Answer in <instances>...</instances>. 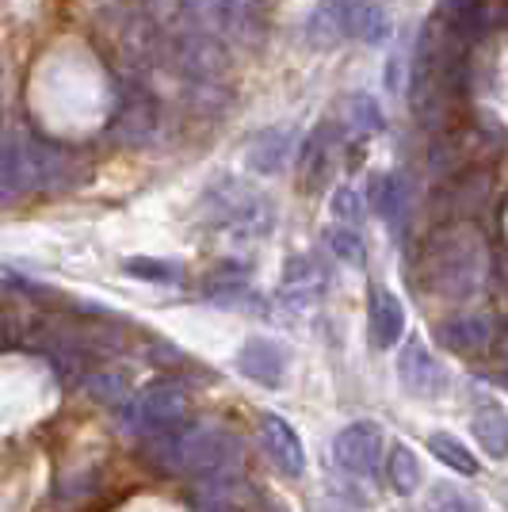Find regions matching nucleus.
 Here are the masks:
<instances>
[{
	"instance_id": "nucleus-1",
	"label": "nucleus",
	"mask_w": 508,
	"mask_h": 512,
	"mask_svg": "<svg viewBox=\"0 0 508 512\" xmlns=\"http://www.w3.org/2000/svg\"><path fill=\"white\" fill-rule=\"evenodd\" d=\"M489 272L486 237L478 234L474 222H444L440 230L424 241L421 260H417V276L428 295L447 302L470 299Z\"/></svg>"
},
{
	"instance_id": "nucleus-2",
	"label": "nucleus",
	"mask_w": 508,
	"mask_h": 512,
	"mask_svg": "<svg viewBox=\"0 0 508 512\" xmlns=\"http://www.w3.org/2000/svg\"><path fill=\"white\" fill-rule=\"evenodd\" d=\"M77 161L65 146L43 138H16L0 150V207L27 192H58L77 180Z\"/></svg>"
},
{
	"instance_id": "nucleus-3",
	"label": "nucleus",
	"mask_w": 508,
	"mask_h": 512,
	"mask_svg": "<svg viewBox=\"0 0 508 512\" xmlns=\"http://www.w3.org/2000/svg\"><path fill=\"white\" fill-rule=\"evenodd\" d=\"M211 222L233 241H260L276 230V207L237 176H218L203 192Z\"/></svg>"
},
{
	"instance_id": "nucleus-4",
	"label": "nucleus",
	"mask_w": 508,
	"mask_h": 512,
	"mask_svg": "<svg viewBox=\"0 0 508 512\" xmlns=\"http://www.w3.org/2000/svg\"><path fill=\"white\" fill-rule=\"evenodd\" d=\"M188 27H199L222 43L260 46L268 27L264 0H180Z\"/></svg>"
},
{
	"instance_id": "nucleus-5",
	"label": "nucleus",
	"mask_w": 508,
	"mask_h": 512,
	"mask_svg": "<svg viewBox=\"0 0 508 512\" xmlns=\"http://www.w3.org/2000/svg\"><path fill=\"white\" fill-rule=\"evenodd\" d=\"M123 421H127V432H142V436L176 432L188 421V390L176 379H157L142 386L134 398L123 402Z\"/></svg>"
},
{
	"instance_id": "nucleus-6",
	"label": "nucleus",
	"mask_w": 508,
	"mask_h": 512,
	"mask_svg": "<svg viewBox=\"0 0 508 512\" xmlns=\"http://www.w3.org/2000/svg\"><path fill=\"white\" fill-rule=\"evenodd\" d=\"M165 62H172L195 85H222L230 73V46L199 27H176L165 35Z\"/></svg>"
},
{
	"instance_id": "nucleus-7",
	"label": "nucleus",
	"mask_w": 508,
	"mask_h": 512,
	"mask_svg": "<svg viewBox=\"0 0 508 512\" xmlns=\"http://www.w3.org/2000/svg\"><path fill=\"white\" fill-rule=\"evenodd\" d=\"M111 142L123 150H149L161 138V104L146 85H123L111 111Z\"/></svg>"
},
{
	"instance_id": "nucleus-8",
	"label": "nucleus",
	"mask_w": 508,
	"mask_h": 512,
	"mask_svg": "<svg viewBox=\"0 0 508 512\" xmlns=\"http://www.w3.org/2000/svg\"><path fill=\"white\" fill-rule=\"evenodd\" d=\"M489 192H493V172L482 165H466L432 192V214L440 222H470L489 203Z\"/></svg>"
},
{
	"instance_id": "nucleus-9",
	"label": "nucleus",
	"mask_w": 508,
	"mask_h": 512,
	"mask_svg": "<svg viewBox=\"0 0 508 512\" xmlns=\"http://www.w3.org/2000/svg\"><path fill=\"white\" fill-rule=\"evenodd\" d=\"M333 459L344 474L371 482L382 467V432L375 421H356L333 436Z\"/></svg>"
},
{
	"instance_id": "nucleus-10",
	"label": "nucleus",
	"mask_w": 508,
	"mask_h": 512,
	"mask_svg": "<svg viewBox=\"0 0 508 512\" xmlns=\"http://www.w3.org/2000/svg\"><path fill=\"white\" fill-rule=\"evenodd\" d=\"M337 153H340V127L333 123H321L302 138V153H298V180L310 195H318L329 188L333 169H337Z\"/></svg>"
},
{
	"instance_id": "nucleus-11",
	"label": "nucleus",
	"mask_w": 508,
	"mask_h": 512,
	"mask_svg": "<svg viewBox=\"0 0 508 512\" xmlns=\"http://www.w3.org/2000/svg\"><path fill=\"white\" fill-rule=\"evenodd\" d=\"M325 291H329V272L321 268L318 256L302 253V256H291L287 264H283V279H279V306H287V310H310V306H318L325 299Z\"/></svg>"
},
{
	"instance_id": "nucleus-12",
	"label": "nucleus",
	"mask_w": 508,
	"mask_h": 512,
	"mask_svg": "<svg viewBox=\"0 0 508 512\" xmlns=\"http://www.w3.org/2000/svg\"><path fill=\"white\" fill-rule=\"evenodd\" d=\"M295 150H298V130L291 123H276V127H264L249 142L245 165L256 176H279V172L287 169V161L295 157Z\"/></svg>"
},
{
	"instance_id": "nucleus-13",
	"label": "nucleus",
	"mask_w": 508,
	"mask_h": 512,
	"mask_svg": "<svg viewBox=\"0 0 508 512\" xmlns=\"http://www.w3.org/2000/svg\"><path fill=\"white\" fill-rule=\"evenodd\" d=\"M398 379L417 398H436V394H444L447 386L444 367L424 348V341H405V348L398 352Z\"/></svg>"
},
{
	"instance_id": "nucleus-14",
	"label": "nucleus",
	"mask_w": 508,
	"mask_h": 512,
	"mask_svg": "<svg viewBox=\"0 0 508 512\" xmlns=\"http://www.w3.org/2000/svg\"><path fill=\"white\" fill-rule=\"evenodd\" d=\"M237 367L245 379H253L264 390H279L287 379V352L268 337H249L237 352Z\"/></svg>"
},
{
	"instance_id": "nucleus-15",
	"label": "nucleus",
	"mask_w": 508,
	"mask_h": 512,
	"mask_svg": "<svg viewBox=\"0 0 508 512\" xmlns=\"http://www.w3.org/2000/svg\"><path fill=\"white\" fill-rule=\"evenodd\" d=\"M260 440H264V451H268V459L276 463L287 478H298L302 470H306V448H302V440H298V432L279 413H260Z\"/></svg>"
},
{
	"instance_id": "nucleus-16",
	"label": "nucleus",
	"mask_w": 508,
	"mask_h": 512,
	"mask_svg": "<svg viewBox=\"0 0 508 512\" xmlns=\"http://www.w3.org/2000/svg\"><path fill=\"white\" fill-rule=\"evenodd\" d=\"M337 8V20L344 39H360V43H382L390 35V20L382 12L379 0H329Z\"/></svg>"
},
{
	"instance_id": "nucleus-17",
	"label": "nucleus",
	"mask_w": 508,
	"mask_h": 512,
	"mask_svg": "<svg viewBox=\"0 0 508 512\" xmlns=\"http://www.w3.org/2000/svg\"><path fill=\"white\" fill-rule=\"evenodd\" d=\"M436 337L444 348L459 352V356H478L493 344V321L489 314H478V310H466V314H455V318L440 321Z\"/></svg>"
},
{
	"instance_id": "nucleus-18",
	"label": "nucleus",
	"mask_w": 508,
	"mask_h": 512,
	"mask_svg": "<svg viewBox=\"0 0 508 512\" xmlns=\"http://www.w3.org/2000/svg\"><path fill=\"white\" fill-rule=\"evenodd\" d=\"M367 329H371V344L375 348H394L405 333V306L394 299V291L386 287H371L367 299Z\"/></svg>"
},
{
	"instance_id": "nucleus-19",
	"label": "nucleus",
	"mask_w": 508,
	"mask_h": 512,
	"mask_svg": "<svg viewBox=\"0 0 508 512\" xmlns=\"http://www.w3.org/2000/svg\"><path fill=\"white\" fill-rule=\"evenodd\" d=\"M203 295L218 302V306H226V310H245L249 302H256L249 272L237 268V264H226V268H218V272L203 279Z\"/></svg>"
},
{
	"instance_id": "nucleus-20",
	"label": "nucleus",
	"mask_w": 508,
	"mask_h": 512,
	"mask_svg": "<svg viewBox=\"0 0 508 512\" xmlns=\"http://www.w3.org/2000/svg\"><path fill=\"white\" fill-rule=\"evenodd\" d=\"M371 211L379 214L386 226L402 230L405 214H409V188L402 176H375L371 180Z\"/></svg>"
},
{
	"instance_id": "nucleus-21",
	"label": "nucleus",
	"mask_w": 508,
	"mask_h": 512,
	"mask_svg": "<svg viewBox=\"0 0 508 512\" xmlns=\"http://www.w3.org/2000/svg\"><path fill=\"white\" fill-rule=\"evenodd\" d=\"M470 428H474V440L482 444V451L486 455H493V459H505L508 455V413L497 406H486L474 413V421H470Z\"/></svg>"
},
{
	"instance_id": "nucleus-22",
	"label": "nucleus",
	"mask_w": 508,
	"mask_h": 512,
	"mask_svg": "<svg viewBox=\"0 0 508 512\" xmlns=\"http://www.w3.org/2000/svg\"><path fill=\"white\" fill-rule=\"evenodd\" d=\"M386 478H390L394 493H402V497L421 490V459L413 455L409 444H394L390 448V455H386Z\"/></svg>"
},
{
	"instance_id": "nucleus-23",
	"label": "nucleus",
	"mask_w": 508,
	"mask_h": 512,
	"mask_svg": "<svg viewBox=\"0 0 508 512\" xmlns=\"http://www.w3.org/2000/svg\"><path fill=\"white\" fill-rule=\"evenodd\" d=\"M321 245L337 256V260L352 264V268H363V264H367V245H363V234L360 230H352V226H340V222L325 226V230H321Z\"/></svg>"
},
{
	"instance_id": "nucleus-24",
	"label": "nucleus",
	"mask_w": 508,
	"mask_h": 512,
	"mask_svg": "<svg viewBox=\"0 0 508 512\" xmlns=\"http://www.w3.org/2000/svg\"><path fill=\"white\" fill-rule=\"evenodd\" d=\"M344 127L352 130V134H379L382 130V107L379 100L371 96V92H352L348 100H344Z\"/></svg>"
},
{
	"instance_id": "nucleus-25",
	"label": "nucleus",
	"mask_w": 508,
	"mask_h": 512,
	"mask_svg": "<svg viewBox=\"0 0 508 512\" xmlns=\"http://www.w3.org/2000/svg\"><path fill=\"white\" fill-rule=\"evenodd\" d=\"M123 268H127V276L142 279V283H161V287H176L184 279V268L176 260H161V256H127Z\"/></svg>"
},
{
	"instance_id": "nucleus-26",
	"label": "nucleus",
	"mask_w": 508,
	"mask_h": 512,
	"mask_svg": "<svg viewBox=\"0 0 508 512\" xmlns=\"http://www.w3.org/2000/svg\"><path fill=\"white\" fill-rule=\"evenodd\" d=\"M428 451L444 463V467L459 470V474H478V459L466 451V444H459L455 436H447V432H436V436H428Z\"/></svg>"
},
{
	"instance_id": "nucleus-27",
	"label": "nucleus",
	"mask_w": 508,
	"mask_h": 512,
	"mask_svg": "<svg viewBox=\"0 0 508 512\" xmlns=\"http://www.w3.org/2000/svg\"><path fill=\"white\" fill-rule=\"evenodd\" d=\"M85 390L96 402H104V406H123V402H127V375H119V371H111V367L88 371Z\"/></svg>"
},
{
	"instance_id": "nucleus-28",
	"label": "nucleus",
	"mask_w": 508,
	"mask_h": 512,
	"mask_svg": "<svg viewBox=\"0 0 508 512\" xmlns=\"http://www.w3.org/2000/svg\"><path fill=\"white\" fill-rule=\"evenodd\" d=\"M329 211H333V218H337L340 226H352V230H360L363 222V195L352 188V184H340V188H333V195H329Z\"/></svg>"
},
{
	"instance_id": "nucleus-29",
	"label": "nucleus",
	"mask_w": 508,
	"mask_h": 512,
	"mask_svg": "<svg viewBox=\"0 0 508 512\" xmlns=\"http://www.w3.org/2000/svg\"><path fill=\"white\" fill-rule=\"evenodd\" d=\"M432 512H470V509H466L459 497H444V501H436V505H432Z\"/></svg>"
},
{
	"instance_id": "nucleus-30",
	"label": "nucleus",
	"mask_w": 508,
	"mask_h": 512,
	"mask_svg": "<svg viewBox=\"0 0 508 512\" xmlns=\"http://www.w3.org/2000/svg\"><path fill=\"white\" fill-rule=\"evenodd\" d=\"M8 341H12V321L0 314V348H8Z\"/></svg>"
},
{
	"instance_id": "nucleus-31",
	"label": "nucleus",
	"mask_w": 508,
	"mask_h": 512,
	"mask_svg": "<svg viewBox=\"0 0 508 512\" xmlns=\"http://www.w3.org/2000/svg\"><path fill=\"white\" fill-rule=\"evenodd\" d=\"M199 512H241V505H214V509H199Z\"/></svg>"
},
{
	"instance_id": "nucleus-32",
	"label": "nucleus",
	"mask_w": 508,
	"mask_h": 512,
	"mask_svg": "<svg viewBox=\"0 0 508 512\" xmlns=\"http://www.w3.org/2000/svg\"><path fill=\"white\" fill-rule=\"evenodd\" d=\"M0 127H4V92H0Z\"/></svg>"
}]
</instances>
